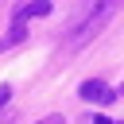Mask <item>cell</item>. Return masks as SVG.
I'll return each mask as SVG.
<instances>
[{
    "mask_svg": "<svg viewBox=\"0 0 124 124\" xmlns=\"http://www.w3.org/2000/svg\"><path fill=\"white\" fill-rule=\"evenodd\" d=\"M116 4H120V0H85V4L74 12L70 27H66V46H70V50H74V46H85V43L112 19Z\"/></svg>",
    "mask_w": 124,
    "mask_h": 124,
    "instance_id": "6da1fadb",
    "label": "cell"
},
{
    "mask_svg": "<svg viewBox=\"0 0 124 124\" xmlns=\"http://www.w3.org/2000/svg\"><path fill=\"white\" fill-rule=\"evenodd\" d=\"M78 93H81V101H97V105H108V101L116 97V89H108V85L97 81V78H93V81H81Z\"/></svg>",
    "mask_w": 124,
    "mask_h": 124,
    "instance_id": "7a4b0ae2",
    "label": "cell"
},
{
    "mask_svg": "<svg viewBox=\"0 0 124 124\" xmlns=\"http://www.w3.org/2000/svg\"><path fill=\"white\" fill-rule=\"evenodd\" d=\"M19 19H35V16H50V0H35V4H23L16 12Z\"/></svg>",
    "mask_w": 124,
    "mask_h": 124,
    "instance_id": "3957f363",
    "label": "cell"
},
{
    "mask_svg": "<svg viewBox=\"0 0 124 124\" xmlns=\"http://www.w3.org/2000/svg\"><path fill=\"white\" fill-rule=\"evenodd\" d=\"M8 97H12V85H0V108L8 105Z\"/></svg>",
    "mask_w": 124,
    "mask_h": 124,
    "instance_id": "277c9868",
    "label": "cell"
},
{
    "mask_svg": "<svg viewBox=\"0 0 124 124\" xmlns=\"http://www.w3.org/2000/svg\"><path fill=\"white\" fill-rule=\"evenodd\" d=\"M39 124H66V120H62L58 112H54V116H46V120H39Z\"/></svg>",
    "mask_w": 124,
    "mask_h": 124,
    "instance_id": "5b68a950",
    "label": "cell"
},
{
    "mask_svg": "<svg viewBox=\"0 0 124 124\" xmlns=\"http://www.w3.org/2000/svg\"><path fill=\"white\" fill-rule=\"evenodd\" d=\"M89 124H108V116H93V120H89Z\"/></svg>",
    "mask_w": 124,
    "mask_h": 124,
    "instance_id": "8992f818",
    "label": "cell"
}]
</instances>
